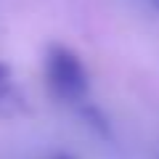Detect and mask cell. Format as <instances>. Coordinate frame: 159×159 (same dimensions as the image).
I'll return each instance as SVG.
<instances>
[{"instance_id": "6da1fadb", "label": "cell", "mask_w": 159, "mask_h": 159, "mask_svg": "<svg viewBox=\"0 0 159 159\" xmlns=\"http://www.w3.org/2000/svg\"><path fill=\"white\" fill-rule=\"evenodd\" d=\"M45 82L56 101L80 103L88 96V69L82 58L66 45L48 48L45 56Z\"/></svg>"}, {"instance_id": "7a4b0ae2", "label": "cell", "mask_w": 159, "mask_h": 159, "mask_svg": "<svg viewBox=\"0 0 159 159\" xmlns=\"http://www.w3.org/2000/svg\"><path fill=\"white\" fill-rule=\"evenodd\" d=\"M6 77H8V69L0 64V82H6Z\"/></svg>"}, {"instance_id": "3957f363", "label": "cell", "mask_w": 159, "mask_h": 159, "mask_svg": "<svg viewBox=\"0 0 159 159\" xmlns=\"http://www.w3.org/2000/svg\"><path fill=\"white\" fill-rule=\"evenodd\" d=\"M51 159H74V157H72V154H53Z\"/></svg>"}, {"instance_id": "277c9868", "label": "cell", "mask_w": 159, "mask_h": 159, "mask_svg": "<svg viewBox=\"0 0 159 159\" xmlns=\"http://www.w3.org/2000/svg\"><path fill=\"white\" fill-rule=\"evenodd\" d=\"M154 3H157V6H159V0H154Z\"/></svg>"}]
</instances>
